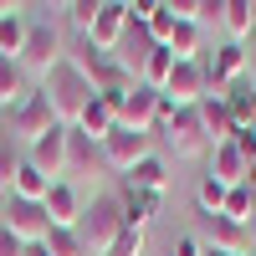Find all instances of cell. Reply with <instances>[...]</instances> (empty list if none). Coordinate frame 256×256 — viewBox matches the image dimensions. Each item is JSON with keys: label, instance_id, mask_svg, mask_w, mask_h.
<instances>
[{"label": "cell", "instance_id": "cell-1", "mask_svg": "<svg viewBox=\"0 0 256 256\" xmlns=\"http://www.w3.org/2000/svg\"><path fill=\"white\" fill-rule=\"evenodd\" d=\"M41 92H46V102H52V113H56V123H62V128H72V123H77V113L92 102L88 77H82L67 56H62L46 77H41Z\"/></svg>", "mask_w": 256, "mask_h": 256}, {"label": "cell", "instance_id": "cell-2", "mask_svg": "<svg viewBox=\"0 0 256 256\" xmlns=\"http://www.w3.org/2000/svg\"><path fill=\"white\" fill-rule=\"evenodd\" d=\"M123 230H128V226H123L118 195H98L88 210H82V220H77V236H82V251H88V256H108Z\"/></svg>", "mask_w": 256, "mask_h": 256}, {"label": "cell", "instance_id": "cell-3", "mask_svg": "<svg viewBox=\"0 0 256 256\" xmlns=\"http://www.w3.org/2000/svg\"><path fill=\"white\" fill-rule=\"evenodd\" d=\"M67 62L88 77L92 98H113V92H128V88H134V77L113 62V52H98V46H88V41H82V52H67Z\"/></svg>", "mask_w": 256, "mask_h": 256}, {"label": "cell", "instance_id": "cell-4", "mask_svg": "<svg viewBox=\"0 0 256 256\" xmlns=\"http://www.w3.org/2000/svg\"><path fill=\"white\" fill-rule=\"evenodd\" d=\"M62 56H67V52H62L56 26H52V20H31V26H26V46H20V56H16V62H20V72L41 82Z\"/></svg>", "mask_w": 256, "mask_h": 256}, {"label": "cell", "instance_id": "cell-5", "mask_svg": "<svg viewBox=\"0 0 256 256\" xmlns=\"http://www.w3.org/2000/svg\"><path fill=\"white\" fill-rule=\"evenodd\" d=\"M164 144L174 148V159H195V154H210V134H205V123H200V108H180L174 118H169L164 128Z\"/></svg>", "mask_w": 256, "mask_h": 256}, {"label": "cell", "instance_id": "cell-6", "mask_svg": "<svg viewBox=\"0 0 256 256\" xmlns=\"http://www.w3.org/2000/svg\"><path fill=\"white\" fill-rule=\"evenodd\" d=\"M52 128H62V123H56V113H52V102H46V92H41V88L26 92V98L10 108V134H20L26 144H36L41 134H52Z\"/></svg>", "mask_w": 256, "mask_h": 256}, {"label": "cell", "instance_id": "cell-7", "mask_svg": "<svg viewBox=\"0 0 256 256\" xmlns=\"http://www.w3.org/2000/svg\"><path fill=\"white\" fill-rule=\"evenodd\" d=\"M0 230H10L20 246H41V241H46V230H52L46 205H36V200H10V205H6V220H0Z\"/></svg>", "mask_w": 256, "mask_h": 256}, {"label": "cell", "instance_id": "cell-8", "mask_svg": "<svg viewBox=\"0 0 256 256\" xmlns=\"http://www.w3.org/2000/svg\"><path fill=\"white\" fill-rule=\"evenodd\" d=\"M98 154H102V164H108V169L128 174L134 164H144V159H148V134H134V128H123V123H118L113 134L98 144Z\"/></svg>", "mask_w": 256, "mask_h": 256}, {"label": "cell", "instance_id": "cell-9", "mask_svg": "<svg viewBox=\"0 0 256 256\" xmlns=\"http://www.w3.org/2000/svg\"><path fill=\"white\" fill-rule=\"evenodd\" d=\"M246 56H251V46H241V41H226V46H216L205 56V82H210V92H226L230 82H241L246 77ZM205 92V98H210Z\"/></svg>", "mask_w": 256, "mask_h": 256}, {"label": "cell", "instance_id": "cell-10", "mask_svg": "<svg viewBox=\"0 0 256 256\" xmlns=\"http://www.w3.org/2000/svg\"><path fill=\"white\" fill-rule=\"evenodd\" d=\"M205 92H210L205 62H174V72H169V82H164V98L174 102V108H200Z\"/></svg>", "mask_w": 256, "mask_h": 256}, {"label": "cell", "instance_id": "cell-11", "mask_svg": "<svg viewBox=\"0 0 256 256\" xmlns=\"http://www.w3.org/2000/svg\"><path fill=\"white\" fill-rule=\"evenodd\" d=\"M118 123L134 128V134H154V128H159V92L144 88V82H134V88H128V98H123Z\"/></svg>", "mask_w": 256, "mask_h": 256}, {"label": "cell", "instance_id": "cell-12", "mask_svg": "<svg viewBox=\"0 0 256 256\" xmlns=\"http://www.w3.org/2000/svg\"><path fill=\"white\" fill-rule=\"evenodd\" d=\"M46 220L56 226V230H77V220H82V210H88V200L77 195V184L72 180H56L52 190H46Z\"/></svg>", "mask_w": 256, "mask_h": 256}, {"label": "cell", "instance_id": "cell-13", "mask_svg": "<svg viewBox=\"0 0 256 256\" xmlns=\"http://www.w3.org/2000/svg\"><path fill=\"white\" fill-rule=\"evenodd\" d=\"M26 159H31L52 184H56V180H67V128H52V134H41V138L26 148Z\"/></svg>", "mask_w": 256, "mask_h": 256}, {"label": "cell", "instance_id": "cell-14", "mask_svg": "<svg viewBox=\"0 0 256 256\" xmlns=\"http://www.w3.org/2000/svg\"><path fill=\"white\" fill-rule=\"evenodd\" d=\"M205 251H226V256H251V230L236 226V220H226V216H210L205 220Z\"/></svg>", "mask_w": 256, "mask_h": 256}, {"label": "cell", "instance_id": "cell-15", "mask_svg": "<svg viewBox=\"0 0 256 256\" xmlns=\"http://www.w3.org/2000/svg\"><path fill=\"white\" fill-rule=\"evenodd\" d=\"M123 31H128V6H123V0H102V10H98V20H92L88 46H98V52H113L118 41H123Z\"/></svg>", "mask_w": 256, "mask_h": 256}, {"label": "cell", "instance_id": "cell-16", "mask_svg": "<svg viewBox=\"0 0 256 256\" xmlns=\"http://www.w3.org/2000/svg\"><path fill=\"white\" fill-rule=\"evenodd\" d=\"M118 205H123V226H128V230H144V226H148V220H154L159 210H164V195L123 184V190H118Z\"/></svg>", "mask_w": 256, "mask_h": 256}, {"label": "cell", "instance_id": "cell-17", "mask_svg": "<svg viewBox=\"0 0 256 256\" xmlns=\"http://www.w3.org/2000/svg\"><path fill=\"white\" fill-rule=\"evenodd\" d=\"M246 174H251V164H246V154L236 148V138H226V144L210 148V180H220L230 190V184H246Z\"/></svg>", "mask_w": 256, "mask_h": 256}, {"label": "cell", "instance_id": "cell-18", "mask_svg": "<svg viewBox=\"0 0 256 256\" xmlns=\"http://www.w3.org/2000/svg\"><path fill=\"white\" fill-rule=\"evenodd\" d=\"M200 123H205V134H210V148L226 144V138H236V123H230V113H226V92H210L200 102Z\"/></svg>", "mask_w": 256, "mask_h": 256}, {"label": "cell", "instance_id": "cell-19", "mask_svg": "<svg viewBox=\"0 0 256 256\" xmlns=\"http://www.w3.org/2000/svg\"><path fill=\"white\" fill-rule=\"evenodd\" d=\"M46 190H52V180L41 174V169L31 164V159H16V174H10V200H46Z\"/></svg>", "mask_w": 256, "mask_h": 256}, {"label": "cell", "instance_id": "cell-20", "mask_svg": "<svg viewBox=\"0 0 256 256\" xmlns=\"http://www.w3.org/2000/svg\"><path fill=\"white\" fill-rule=\"evenodd\" d=\"M72 128H77V134H88L92 144H102V138H108L113 128H118V113H113V108H108V102H102V98H92L88 108L77 113V123H72Z\"/></svg>", "mask_w": 256, "mask_h": 256}, {"label": "cell", "instance_id": "cell-21", "mask_svg": "<svg viewBox=\"0 0 256 256\" xmlns=\"http://www.w3.org/2000/svg\"><path fill=\"white\" fill-rule=\"evenodd\" d=\"M226 113H230L236 128H256V88H251L246 77L226 88Z\"/></svg>", "mask_w": 256, "mask_h": 256}, {"label": "cell", "instance_id": "cell-22", "mask_svg": "<svg viewBox=\"0 0 256 256\" xmlns=\"http://www.w3.org/2000/svg\"><path fill=\"white\" fill-rule=\"evenodd\" d=\"M123 184H134V190H154V195H164V190H169V164H164L159 154H148L144 164H134V169L123 174Z\"/></svg>", "mask_w": 256, "mask_h": 256}, {"label": "cell", "instance_id": "cell-23", "mask_svg": "<svg viewBox=\"0 0 256 256\" xmlns=\"http://www.w3.org/2000/svg\"><path fill=\"white\" fill-rule=\"evenodd\" d=\"M98 144L88 134H77V128H67V180L72 174H92V164H98Z\"/></svg>", "mask_w": 256, "mask_h": 256}, {"label": "cell", "instance_id": "cell-24", "mask_svg": "<svg viewBox=\"0 0 256 256\" xmlns=\"http://www.w3.org/2000/svg\"><path fill=\"white\" fill-rule=\"evenodd\" d=\"M169 72H174V52H169V46H154L148 62H144V72H138V82H144V88H154V92H164Z\"/></svg>", "mask_w": 256, "mask_h": 256}, {"label": "cell", "instance_id": "cell-25", "mask_svg": "<svg viewBox=\"0 0 256 256\" xmlns=\"http://www.w3.org/2000/svg\"><path fill=\"white\" fill-rule=\"evenodd\" d=\"M220 26L230 41H251V0H226V10H220Z\"/></svg>", "mask_w": 256, "mask_h": 256}, {"label": "cell", "instance_id": "cell-26", "mask_svg": "<svg viewBox=\"0 0 256 256\" xmlns=\"http://www.w3.org/2000/svg\"><path fill=\"white\" fill-rule=\"evenodd\" d=\"M20 98H26V72H20V62L0 56V108H16Z\"/></svg>", "mask_w": 256, "mask_h": 256}, {"label": "cell", "instance_id": "cell-27", "mask_svg": "<svg viewBox=\"0 0 256 256\" xmlns=\"http://www.w3.org/2000/svg\"><path fill=\"white\" fill-rule=\"evenodd\" d=\"M26 26H31V20L20 10L16 16H0V56H10V62L20 56V46H26Z\"/></svg>", "mask_w": 256, "mask_h": 256}, {"label": "cell", "instance_id": "cell-28", "mask_svg": "<svg viewBox=\"0 0 256 256\" xmlns=\"http://www.w3.org/2000/svg\"><path fill=\"white\" fill-rule=\"evenodd\" d=\"M195 205H200V220H210V216H220V210H226V184L205 174V180L195 184Z\"/></svg>", "mask_w": 256, "mask_h": 256}, {"label": "cell", "instance_id": "cell-29", "mask_svg": "<svg viewBox=\"0 0 256 256\" xmlns=\"http://www.w3.org/2000/svg\"><path fill=\"white\" fill-rule=\"evenodd\" d=\"M220 216L251 230V190H246V184H230V190H226V210H220Z\"/></svg>", "mask_w": 256, "mask_h": 256}, {"label": "cell", "instance_id": "cell-30", "mask_svg": "<svg viewBox=\"0 0 256 256\" xmlns=\"http://www.w3.org/2000/svg\"><path fill=\"white\" fill-rule=\"evenodd\" d=\"M41 246H46L52 256H88V251H82V236H77V230H46V241H41Z\"/></svg>", "mask_w": 256, "mask_h": 256}, {"label": "cell", "instance_id": "cell-31", "mask_svg": "<svg viewBox=\"0 0 256 256\" xmlns=\"http://www.w3.org/2000/svg\"><path fill=\"white\" fill-rule=\"evenodd\" d=\"M174 26H180V20H174V10H169V0H159V6H154V16H148V26H144V31H148V36H154L159 46H164V41L174 36Z\"/></svg>", "mask_w": 256, "mask_h": 256}, {"label": "cell", "instance_id": "cell-32", "mask_svg": "<svg viewBox=\"0 0 256 256\" xmlns=\"http://www.w3.org/2000/svg\"><path fill=\"white\" fill-rule=\"evenodd\" d=\"M98 10H102V0H72V6H67V16H72V26L82 31V41L92 36V20H98Z\"/></svg>", "mask_w": 256, "mask_h": 256}, {"label": "cell", "instance_id": "cell-33", "mask_svg": "<svg viewBox=\"0 0 256 256\" xmlns=\"http://www.w3.org/2000/svg\"><path fill=\"white\" fill-rule=\"evenodd\" d=\"M108 256H144V230H123Z\"/></svg>", "mask_w": 256, "mask_h": 256}, {"label": "cell", "instance_id": "cell-34", "mask_svg": "<svg viewBox=\"0 0 256 256\" xmlns=\"http://www.w3.org/2000/svg\"><path fill=\"white\" fill-rule=\"evenodd\" d=\"M169 256H205V241H200V236H174Z\"/></svg>", "mask_w": 256, "mask_h": 256}, {"label": "cell", "instance_id": "cell-35", "mask_svg": "<svg viewBox=\"0 0 256 256\" xmlns=\"http://www.w3.org/2000/svg\"><path fill=\"white\" fill-rule=\"evenodd\" d=\"M236 148L246 154V164H256V128H236Z\"/></svg>", "mask_w": 256, "mask_h": 256}, {"label": "cell", "instance_id": "cell-36", "mask_svg": "<svg viewBox=\"0 0 256 256\" xmlns=\"http://www.w3.org/2000/svg\"><path fill=\"white\" fill-rule=\"evenodd\" d=\"M0 256H26V246H20L10 230H0Z\"/></svg>", "mask_w": 256, "mask_h": 256}, {"label": "cell", "instance_id": "cell-37", "mask_svg": "<svg viewBox=\"0 0 256 256\" xmlns=\"http://www.w3.org/2000/svg\"><path fill=\"white\" fill-rule=\"evenodd\" d=\"M246 82L256 88V46H251V56H246Z\"/></svg>", "mask_w": 256, "mask_h": 256}, {"label": "cell", "instance_id": "cell-38", "mask_svg": "<svg viewBox=\"0 0 256 256\" xmlns=\"http://www.w3.org/2000/svg\"><path fill=\"white\" fill-rule=\"evenodd\" d=\"M26 256H52V251L46 246H26Z\"/></svg>", "mask_w": 256, "mask_h": 256}, {"label": "cell", "instance_id": "cell-39", "mask_svg": "<svg viewBox=\"0 0 256 256\" xmlns=\"http://www.w3.org/2000/svg\"><path fill=\"white\" fill-rule=\"evenodd\" d=\"M251 36H256V0H251Z\"/></svg>", "mask_w": 256, "mask_h": 256}, {"label": "cell", "instance_id": "cell-40", "mask_svg": "<svg viewBox=\"0 0 256 256\" xmlns=\"http://www.w3.org/2000/svg\"><path fill=\"white\" fill-rule=\"evenodd\" d=\"M0 190H10V184H6V174H0Z\"/></svg>", "mask_w": 256, "mask_h": 256}, {"label": "cell", "instance_id": "cell-41", "mask_svg": "<svg viewBox=\"0 0 256 256\" xmlns=\"http://www.w3.org/2000/svg\"><path fill=\"white\" fill-rule=\"evenodd\" d=\"M205 256H226V251H205Z\"/></svg>", "mask_w": 256, "mask_h": 256}, {"label": "cell", "instance_id": "cell-42", "mask_svg": "<svg viewBox=\"0 0 256 256\" xmlns=\"http://www.w3.org/2000/svg\"><path fill=\"white\" fill-rule=\"evenodd\" d=\"M251 256H256V251H251Z\"/></svg>", "mask_w": 256, "mask_h": 256}]
</instances>
